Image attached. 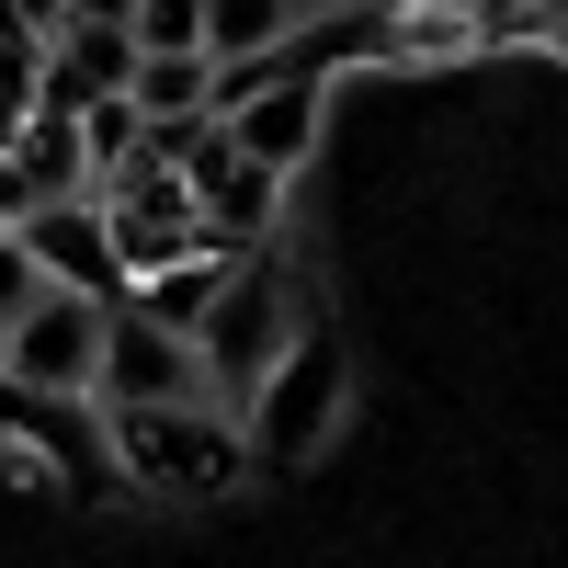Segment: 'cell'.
Segmentation results:
<instances>
[{
    "mask_svg": "<svg viewBox=\"0 0 568 568\" xmlns=\"http://www.w3.org/2000/svg\"><path fill=\"white\" fill-rule=\"evenodd\" d=\"M103 444H114V478L149 489V500H227L251 489V420L227 398H160V409H103Z\"/></svg>",
    "mask_w": 568,
    "mask_h": 568,
    "instance_id": "1",
    "label": "cell"
},
{
    "mask_svg": "<svg viewBox=\"0 0 568 568\" xmlns=\"http://www.w3.org/2000/svg\"><path fill=\"white\" fill-rule=\"evenodd\" d=\"M284 353H296V296H284V262L251 240L240 262L216 273L205 318H194V364H205V398L251 409V398H262V375H273Z\"/></svg>",
    "mask_w": 568,
    "mask_h": 568,
    "instance_id": "2",
    "label": "cell"
},
{
    "mask_svg": "<svg viewBox=\"0 0 568 568\" xmlns=\"http://www.w3.org/2000/svg\"><path fill=\"white\" fill-rule=\"evenodd\" d=\"M103 318L114 296H80V284H34L0 329V375L12 387H45V398H91V375H103Z\"/></svg>",
    "mask_w": 568,
    "mask_h": 568,
    "instance_id": "3",
    "label": "cell"
},
{
    "mask_svg": "<svg viewBox=\"0 0 568 568\" xmlns=\"http://www.w3.org/2000/svg\"><path fill=\"white\" fill-rule=\"evenodd\" d=\"M91 194H103V227H114L125 284H136V273H160V262H182V251H216V240H205V216H194V182H182L171 160H125L114 182H91Z\"/></svg>",
    "mask_w": 568,
    "mask_h": 568,
    "instance_id": "4",
    "label": "cell"
},
{
    "mask_svg": "<svg viewBox=\"0 0 568 568\" xmlns=\"http://www.w3.org/2000/svg\"><path fill=\"white\" fill-rule=\"evenodd\" d=\"M103 409H160V398H205V364H194V329L149 318L136 296H114L103 318V375H91Z\"/></svg>",
    "mask_w": 568,
    "mask_h": 568,
    "instance_id": "5",
    "label": "cell"
},
{
    "mask_svg": "<svg viewBox=\"0 0 568 568\" xmlns=\"http://www.w3.org/2000/svg\"><path fill=\"white\" fill-rule=\"evenodd\" d=\"M182 182H194V216H205V240H216V251H251L262 227H273V205H284V171H273V160H251L227 125H205V136H194Z\"/></svg>",
    "mask_w": 568,
    "mask_h": 568,
    "instance_id": "6",
    "label": "cell"
},
{
    "mask_svg": "<svg viewBox=\"0 0 568 568\" xmlns=\"http://www.w3.org/2000/svg\"><path fill=\"white\" fill-rule=\"evenodd\" d=\"M136 80V23H103V12H69L58 34H45V58H34V114H80V103H103V91Z\"/></svg>",
    "mask_w": 568,
    "mask_h": 568,
    "instance_id": "7",
    "label": "cell"
},
{
    "mask_svg": "<svg viewBox=\"0 0 568 568\" xmlns=\"http://www.w3.org/2000/svg\"><path fill=\"white\" fill-rule=\"evenodd\" d=\"M329 398H342V375H329V342H318V329H296V353H284V364L262 375V398L240 409L251 433H262L251 455H262V466H296V455L318 444V420H329Z\"/></svg>",
    "mask_w": 568,
    "mask_h": 568,
    "instance_id": "8",
    "label": "cell"
},
{
    "mask_svg": "<svg viewBox=\"0 0 568 568\" xmlns=\"http://www.w3.org/2000/svg\"><path fill=\"white\" fill-rule=\"evenodd\" d=\"M91 194V160H80V114H23L0 136V227H23L34 205Z\"/></svg>",
    "mask_w": 568,
    "mask_h": 568,
    "instance_id": "9",
    "label": "cell"
},
{
    "mask_svg": "<svg viewBox=\"0 0 568 568\" xmlns=\"http://www.w3.org/2000/svg\"><path fill=\"white\" fill-rule=\"evenodd\" d=\"M23 251L45 284H80V296H125V262H114V227H103V194H58L23 216Z\"/></svg>",
    "mask_w": 568,
    "mask_h": 568,
    "instance_id": "10",
    "label": "cell"
},
{
    "mask_svg": "<svg viewBox=\"0 0 568 568\" xmlns=\"http://www.w3.org/2000/svg\"><path fill=\"white\" fill-rule=\"evenodd\" d=\"M318 0H205V58H273Z\"/></svg>",
    "mask_w": 568,
    "mask_h": 568,
    "instance_id": "11",
    "label": "cell"
},
{
    "mask_svg": "<svg viewBox=\"0 0 568 568\" xmlns=\"http://www.w3.org/2000/svg\"><path fill=\"white\" fill-rule=\"evenodd\" d=\"M205 80H216V58L205 45H136V114H205Z\"/></svg>",
    "mask_w": 568,
    "mask_h": 568,
    "instance_id": "12",
    "label": "cell"
},
{
    "mask_svg": "<svg viewBox=\"0 0 568 568\" xmlns=\"http://www.w3.org/2000/svg\"><path fill=\"white\" fill-rule=\"evenodd\" d=\"M240 262V251H182V262H160V273H136L125 296L149 307V318H171V329H194L205 318V296H216V273Z\"/></svg>",
    "mask_w": 568,
    "mask_h": 568,
    "instance_id": "13",
    "label": "cell"
},
{
    "mask_svg": "<svg viewBox=\"0 0 568 568\" xmlns=\"http://www.w3.org/2000/svg\"><path fill=\"white\" fill-rule=\"evenodd\" d=\"M136 136H149L136 91H103V103H80V160H91V182H114V171L136 160Z\"/></svg>",
    "mask_w": 568,
    "mask_h": 568,
    "instance_id": "14",
    "label": "cell"
},
{
    "mask_svg": "<svg viewBox=\"0 0 568 568\" xmlns=\"http://www.w3.org/2000/svg\"><path fill=\"white\" fill-rule=\"evenodd\" d=\"M136 45H205V0H136Z\"/></svg>",
    "mask_w": 568,
    "mask_h": 568,
    "instance_id": "15",
    "label": "cell"
},
{
    "mask_svg": "<svg viewBox=\"0 0 568 568\" xmlns=\"http://www.w3.org/2000/svg\"><path fill=\"white\" fill-rule=\"evenodd\" d=\"M34 284H45V273H34V251H23V227H0V318H12Z\"/></svg>",
    "mask_w": 568,
    "mask_h": 568,
    "instance_id": "16",
    "label": "cell"
},
{
    "mask_svg": "<svg viewBox=\"0 0 568 568\" xmlns=\"http://www.w3.org/2000/svg\"><path fill=\"white\" fill-rule=\"evenodd\" d=\"M34 12H45V23H69V0H34Z\"/></svg>",
    "mask_w": 568,
    "mask_h": 568,
    "instance_id": "17",
    "label": "cell"
},
{
    "mask_svg": "<svg viewBox=\"0 0 568 568\" xmlns=\"http://www.w3.org/2000/svg\"><path fill=\"white\" fill-rule=\"evenodd\" d=\"M0 329H12V318H0Z\"/></svg>",
    "mask_w": 568,
    "mask_h": 568,
    "instance_id": "18",
    "label": "cell"
}]
</instances>
